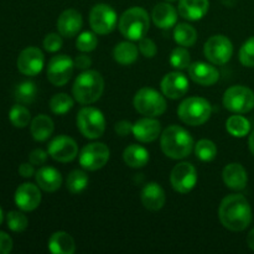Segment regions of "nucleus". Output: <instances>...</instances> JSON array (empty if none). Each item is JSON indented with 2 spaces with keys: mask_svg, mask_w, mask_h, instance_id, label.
Listing matches in <instances>:
<instances>
[{
  "mask_svg": "<svg viewBox=\"0 0 254 254\" xmlns=\"http://www.w3.org/2000/svg\"><path fill=\"white\" fill-rule=\"evenodd\" d=\"M210 1L208 0H180L178 11L181 17L189 21L201 20L208 11Z\"/></svg>",
  "mask_w": 254,
  "mask_h": 254,
  "instance_id": "5701e85b",
  "label": "nucleus"
},
{
  "mask_svg": "<svg viewBox=\"0 0 254 254\" xmlns=\"http://www.w3.org/2000/svg\"><path fill=\"white\" fill-rule=\"evenodd\" d=\"M113 57L119 64L128 66L138 59V47L130 41L119 42L113 50Z\"/></svg>",
  "mask_w": 254,
  "mask_h": 254,
  "instance_id": "c85d7f7f",
  "label": "nucleus"
},
{
  "mask_svg": "<svg viewBox=\"0 0 254 254\" xmlns=\"http://www.w3.org/2000/svg\"><path fill=\"white\" fill-rule=\"evenodd\" d=\"M45 56L37 47H26L17 57V69L25 76H36L42 71Z\"/></svg>",
  "mask_w": 254,
  "mask_h": 254,
  "instance_id": "2eb2a0df",
  "label": "nucleus"
},
{
  "mask_svg": "<svg viewBox=\"0 0 254 254\" xmlns=\"http://www.w3.org/2000/svg\"><path fill=\"white\" fill-rule=\"evenodd\" d=\"M247 245L248 247L251 248V250L254 251V228L252 231H251L250 233H248L247 236Z\"/></svg>",
  "mask_w": 254,
  "mask_h": 254,
  "instance_id": "09e8293b",
  "label": "nucleus"
},
{
  "mask_svg": "<svg viewBox=\"0 0 254 254\" xmlns=\"http://www.w3.org/2000/svg\"><path fill=\"white\" fill-rule=\"evenodd\" d=\"M83 20L81 12L74 9H67L62 12L57 20V30L64 37H74L82 29Z\"/></svg>",
  "mask_w": 254,
  "mask_h": 254,
  "instance_id": "aec40b11",
  "label": "nucleus"
},
{
  "mask_svg": "<svg viewBox=\"0 0 254 254\" xmlns=\"http://www.w3.org/2000/svg\"><path fill=\"white\" fill-rule=\"evenodd\" d=\"M74 69V61L67 55L54 56L47 66V79L54 86H64L71 79Z\"/></svg>",
  "mask_w": 254,
  "mask_h": 254,
  "instance_id": "f8f14e48",
  "label": "nucleus"
},
{
  "mask_svg": "<svg viewBox=\"0 0 254 254\" xmlns=\"http://www.w3.org/2000/svg\"><path fill=\"white\" fill-rule=\"evenodd\" d=\"M212 107L207 99L202 97H190L180 103L178 108L179 118L191 127L201 126L210 119Z\"/></svg>",
  "mask_w": 254,
  "mask_h": 254,
  "instance_id": "39448f33",
  "label": "nucleus"
},
{
  "mask_svg": "<svg viewBox=\"0 0 254 254\" xmlns=\"http://www.w3.org/2000/svg\"><path fill=\"white\" fill-rule=\"evenodd\" d=\"M62 44V35L56 34V32H51V34L46 35L44 39V47L46 51L49 52H57L61 50Z\"/></svg>",
  "mask_w": 254,
  "mask_h": 254,
  "instance_id": "a19ab883",
  "label": "nucleus"
},
{
  "mask_svg": "<svg viewBox=\"0 0 254 254\" xmlns=\"http://www.w3.org/2000/svg\"><path fill=\"white\" fill-rule=\"evenodd\" d=\"M203 54L211 64H225L232 57L233 45L225 35H215L206 41Z\"/></svg>",
  "mask_w": 254,
  "mask_h": 254,
  "instance_id": "9d476101",
  "label": "nucleus"
},
{
  "mask_svg": "<svg viewBox=\"0 0 254 254\" xmlns=\"http://www.w3.org/2000/svg\"><path fill=\"white\" fill-rule=\"evenodd\" d=\"M6 223L12 232H24L29 226V220L20 211H10L6 215Z\"/></svg>",
  "mask_w": 254,
  "mask_h": 254,
  "instance_id": "4c0bfd02",
  "label": "nucleus"
},
{
  "mask_svg": "<svg viewBox=\"0 0 254 254\" xmlns=\"http://www.w3.org/2000/svg\"><path fill=\"white\" fill-rule=\"evenodd\" d=\"M221 223L233 232L245 231L252 222V208L247 198L240 193L226 196L218 208Z\"/></svg>",
  "mask_w": 254,
  "mask_h": 254,
  "instance_id": "f257e3e1",
  "label": "nucleus"
},
{
  "mask_svg": "<svg viewBox=\"0 0 254 254\" xmlns=\"http://www.w3.org/2000/svg\"><path fill=\"white\" fill-rule=\"evenodd\" d=\"M248 145H250L251 153L254 155V130L250 134V139H248Z\"/></svg>",
  "mask_w": 254,
  "mask_h": 254,
  "instance_id": "8fccbe9b",
  "label": "nucleus"
},
{
  "mask_svg": "<svg viewBox=\"0 0 254 254\" xmlns=\"http://www.w3.org/2000/svg\"><path fill=\"white\" fill-rule=\"evenodd\" d=\"M124 163L134 169L144 168L149 163V151L138 144H130L123 153Z\"/></svg>",
  "mask_w": 254,
  "mask_h": 254,
  "instance_id": "cd10ccee",
  "label": "nucleus"
},
{
  "mask_svg": "<svg viewBox=\"0 0 254 254\" xmlns=\"http://www.w3.org/2000/svg\"><path fill=\"white\" fill-rule=\"evenodd\" d=\"M118 27L121 34L129 41H139L148 34L150 19L143 7H130L119 17Z\"/></svg>",
  "mask_w": 254,
  "mask_h": 254,
  "instance_id": "20e7f679",
  "label": "nucleus"
},
{
  "mask_svg": "<svg viewBox=\"0 0 254 254\" xmlns=\"http://www.w3.org/2000/svg\"><path fill=\"white\" fill-rule=\"evenodd\" d=\"M141 203L149 211H159L165 205V191L159 184L149 183L141 190Z\"/></svg>",
  "mask_w": 254,
  "mask_h": 254,
  "instance_id": "412c9836",
  "label": "nucleus"
},
{
  "mask_svg": "<svg viewBox=\"0 0 254 254\" xmlns=\"http://www.w3.org/2000/svg\"><path fill=\"white\" fill-rule=\"evenodd\" d=\"M133 135L140 143H151L161 134V124L154 117H145L133 124Z\"/></svg>",
  "mask_w": 254,
  "mask_h": 254,
  "instance_id": "a211bd4d",
  "label": "nucleus"
},
{
  "mask_svg": "<svg viewBox=\"0 0 254 254\" xmlns=\"http://www.w3.org/2000/svg\"><path fill=\"white\" fill-rule=\"evenodd\" d=\"M133 104L136 112L145 117L155 118V117L163 116L166 111L165 96L150 87H144L139 89L134 97Z\"/></svg>",
  "mask_w": 254,
  "mask_h": 254,
  "instance_id": "423d86ee",
  "label": "nucleus"
},
{
  "mask_svg": "<svg viewBox=\"0 0 254 254\" xmlns=\"http://www.w3.org/2000/svg\"><path fill=\"white\" fill-rule=\"evenodd\" d=\"M117 12L111 5L97 4L89 12V25L92 30L98 35H107L113 31L117 26Z\"/></svg>",
  "mask_w": 254,
  "mask_h": 254,
  "instance_id": "1a4fd4ad",
  "label": "nucleus"
},
{
  "mask_svg": "<svg viewBox=\"0 0 254 254\" xmlns=\"http://www.w3.org/2000/svg\"><path fill=\"white\" fill-rule=\"evenodd\" d=\"M108 146L103 143H91L79 153V165L88 171H96L103 168L109 160Z\"/></svg>",
  "mask_w": 254,
  "mask_h": 254,
  "instance_id": "9b49d317",
  "label": "nucleus"
},
{
  "mask_svg": "<svg viewBox=\"0 0 254 254\" xmlns=\"http://www.w3.org/2000/svg\"><path fill=\"white\" fill-rule=\"evenodd\" d=\"M222 179L227 188L240 191L247 186L248 174L241 164L231 163L226 165L225 169H223Z\"/></svg>",
  "mask_w": 254,
  "mask_h": 254,
  "instance_id": "4be33fe9",
  "label": "nucleus"
},
{
  "mask_svg": "<svg viewBox=\"0 0 254 254\" xmlns=\"http://www.w3.org/2000/svg\"><path fill=\"white\" fill-rule=\"evenodd\" d=\"M37 94V87L34 82L25 81L17 84L14 89V98L21 104H31Z\"/></svg>",
  "mask_w": 254,
  "mask_h": 254,
  "instance_id": "2f4dec72",
  "label": "nucleus"
},
{
  "mask_svg": "<svg viewBox=\"0 0 254 254\" xmlns=\"http://www.w3.org/2000/svg\"><path fill=\"white\" fill-rule=\"evenodd\" d=\"M49 250L54 254H73L76 243L71 235L64 231L52 233L49 240Z\"/></svg>",
  "mask_w": 254,
  "mask_h": 254,
  "instance_id": "a878e982",
  "label": "nucleus"
},
{
  "mask_svg": "<svg viewBox=\"0 0 254 254\" xmlns=\"http://www.w3.org/2000/svg\"><path fill=\"white\" fill-rule=\"evenodd\" d=\"M2 220H4V213H2L1 207H0V225L2 223Z\"/></svg>",
  "mask_w": 254,
  "mask_h": 254,
  "instance_id": "3c124183",
  "label": "nucleus"
},
{
  "mask_svg": "<svg viewBox=\"0 0 254 254\" xmlns=\"http://www.w3.org/2000/svg\"><path fill=\"white\" fill-rule=\"evenodd\" d=\"M104 91V79L99 72L86 69L74 79L72 93L81 104H92L98 101Z\"/></svg>",
  "mask_w": 254,
  "mask_h": 254,
  "instance_id": "7ed1b4c3",
  "label": "nucleus"
},
{
  "mask_svg": "<svg viewBox=\"0 0 254 254\" xmlns=\"http://www.w3.org/2000/svg\"><path fill=\"white\" fill-rule=\"evenodd\" d=\"M174 40L180 46L191 47L197 41V31L189 24H179L174 29Z\"/></svg>",
  "mask_w": 254,
  "mask_h": 254,
  "instance_id": "c756f323",
  "label": "nucleus"
},
{
  "mask_svg": "<svg viewBox=\"0 0 254 254\" xmlns=\"http://www.w3.org/2000/svg\"><path fill=\"white\" fill-rule=\"evenodd\" d=\"M92 64V60L91 57L87 56V55L82 54L79 55V56H77L76 59H74V67H77V68L79 69H88L89 67H91Z\"/></svg>",
  "mask_w": 254,
  "mask_h": 254,
  "instance_id": "49530a36",
  "label": "nucleus"
},
{
  "mask_svg": "<svg viewBox=\"0 0 254 254\" xmlns=\"http://www.w3.org/2000/svg\"><path fill=\"white\" fill-rule=\"evenodd\" d=\"M88 185V175L83 170H73L67 176L66 186L67 190L73 195L81 193Z\"/></svg>",
  "mask_w": 254,
  "mask_h": 254,
  "instance_id": "473e14b6",
  "label": "nucleus"
},
{
  "mask_svg": "<svg viewBox=\"0 0 254 254\" xmlns=\"http://www.w3.org/2000/svg\"><path fill=\"white\" fill-rule=\"evenodd\" d=\"M223 106L236 114H245L254 108V92L246 86H232L223 94Z\"/></svg>",
  "mask_w": 254,
  "mask_h": 254,
  "instance_id": "6e6552de",
  "label": "nucleus"
},
{
  "mask_svg": "<svg viewBox=\"0 0 254 254\" xmlns=\"http://www.w3.org/2000/svg\"><path fill=\"white\" fill-rule=\"evenodd\" d=\"M15 203L17 207L25 212H30L39 207L41 202V192L39 186L31 183L21 184L15 191Z\"/></svg>",
  "mask_w": 254,
  "mask_h": 254,
  "instance_id": "f3484780",
  "label": "nucleus"
},
{
  "mask_svg": "<svg viewBox=\"0 0 254 254\" xmlns=\"http://www.w3.org/2000/svg\"><path fill=\"white\" fill-rule=\"evenodd\" d=\"M96 32L84 31L78 35L76 40V47L81 52H91L96 50L97 45H98V39L96 36Z\"/></svg>",
  "mask_w": 254,
  "mask_h": 254,
  "instance_id": "58836bf2",
  "label": "nucleus"
},
{
  "mask_svg": "<svg viewBox=\"0 0 254 254\" xmlns=\"http://www.w3.org/2000/svg\"><path fill=\"white\" fill-rule=\"evenodd\" d=\"M77 128L87 139H98L106 130V118L99 109L84 107L77 116Z\"/></svg>",
  "mask_w": 254,
  "mask_h": 254,
  "instance_id": "0eeeda50",
  "label": "nucleus"
},
{
  "mask_svg": "<svg viewBox=\"0 0 254 254\" xmlns=\"http://www.w3.org/2000/svg\"><path fill=\"white\" fill-rule=\"evenodd\" d=\"M9 119L15 128H25L29 126L31 121V114L26 107L20 104H15L9 112Z\"/></svg>",
  "mask_w": 254,
  "mask_h": 254,
  "instance_id": "72a5a7b5",
  "label": "nucleus"
},
{
  "mask_svg": "<svg viewBox=\"0 0 254 254\" xmlns=\"http://www.w3.org/2000/svg\"><path fill=\"white\" fill-rule=\"evenodd\" d=\"M114 129H116V133L118 135L126 136L133 131V124L128 121H121L114 126Z\"/></svg>",
  "mask_w": 254,
  "mask_h": 254,
  "instance_id": "a18cd8bd",
  "label": "nucleus"
},
{
  "mask_svg": "<svg viewBox=\"0 0 254 254\" xmlns=\"http://www.w3.org/2000/svg\"><path fill=\"white\" fill-rule=\"evenodd\" d=\"M170 64L178 71L189 68L191 64V56L188 49L184 46L174 49L170 55Z\"/></svg>",
  "mask_w": 254,
  "mask_h": 254,
  "instance_id": "c9c22d12",
  "label": "nucleus"
},
{
  "mask_svg": "<svg viewBox=\"0 0 254 254\" xmlns=\"http://www.w3.org/2000/svg\"><path fill=\"white\" fill-rule=\"evenodd\" d=\"M73 99L66 93H59L55 94L54 97L50 101V108L54 112L55 114H66L67 112L71 111L72 107H73Z\"/></svg>",
  "mask_w": 254,
  "mask_h": 254,
  "instance_id": "e433bc0d",
  "label": "nucleus"
},
{
  "mask_svg": "<svg viewBox=\"0 0 254 254\" xmlns=\"http://www.w3.org/2000/svg\"><path fill=\"white\" fill-rule=\"evenodd\" d=\"M12 250V240L7 233L0 232V254H9Z\"/></svg>",
  "mask_w": 254,
  "mask_h": 254,
  "instance_id": "c03bdc74",
  "label": "nucleus"
},
{
  "mask_svg": "<svg viewBox=\"0 0 254 254\" xmlns=\"http://www.w3.org/2000/svg\"><path fill=\"white\" fill-rule=\"evenodd\" d=\"M47 155H49V153H46V151L42 150V149H35V150H32L31 153H30L29 161L32 165L41 166L46 163Z\"/></svg>",
  "mask_w": 254,
  "mask_h": 254,
  "instance_id": "37998d69",
  "label": "nucleus"
},
{
  "mask_svg": "<svg viewBox=\"0 0 254 254\" xmlns=\"http://www.w3.org/2000/svg\"><path fill=\"white\" fill-rule=\"evenodd\" d=\"M226 129L235 138H243V136L250 134L251 123L243 116L236 114V116H231L227 119V122H226Z\"/></svg>",
  "mask_w": 254,
  "mask_h": 254,
  "instance_id": "7c9ffc66",
  "label": "nucleus"
},
{
  "mask_svg": "<svg viewBox=\"0 0 254 254\" xmlns=\"http://www.w3.org/2000/svg\"><path fill=\"white\" fill-rule=\"evenodd\" d=\"M165 1H168V2H173V1H176V0H165Z\"/></svg>",
  "mask_w": 254,
  "mask_h": 254,
  "instance_id": "603ef678",
  "label": "nucleus"
},
{
  "mask_svg": "<svg viewBox=\"0 0 254 254\" xmlns=\"http://www.w3.org/2000/svg\"><path fill=\"white\" fill-rule=\"evenodd\" d=\"M19 174L22 178H31L35 175V169L31 163H22L19 168Z\"/></svg>",
  "mask_w": 254,
  "mask_h": 254,
  "instance_id": "de8ad7c7",
  "label": "nucleus"
},
{
  "mask_svg": "<svg viewBox=\"0 0 254 254\" xmlns=\"http://www.w3.org/2000/svg\"><path fill=\"white\" fill-rule=\"evenodd\" d=\"M189 76L193 82L201 86H212L220 79V72L213 66V64L207 62H193L189 67Z\"/></svg>",
  "mask_w": 254,
  "mask_h": 254,
  "instance_id": "6ab92c4d",
  "label": "nucleus"
},
{
  "mask_svg": "<svg viewBox=\"0 0 254 254\" xmlns=\"http://www.w3.org/2000/svg\"><path fill=\"white\" fill-rule=\"evenodd\" d=\"M35 179L41 190L55 192L62 185V176L59 170L51 166H42L35 173Z\"/></svg>",
  "mask_w": 254,
  "mask_h": 254,
  "instance_id": "b1692460",
  "label": "nucleus"
},
{
  "mask_svg": "<svg viewBox=\"0 0 254 254\" xmlns=\"http://www.w3.org/2000/svg\"><path fill=\"white\" fill-rule=\"evenodd\" d=\"M171 186L180 193H188L197 183V173L192 164L180 163L173 169L170 175Z\"/></svg>",
  "mask_w": 254,
  "mask_h": 254,
  "instance_id": "ddd939ff",
  "label": "nucleus"
},
{
  "mask_svg": "<svg viewBox=\"0 0 254 254\" xmlns=\"http://www.w3.org/2000/svg\"><path fill=\"white\" fill-rule=\"evenodd\" d=\"M151 17L154 24L160 29H171L178 21V11L168 1L159 2L154 6Z\"/></svg>",
  "mask_w": 254,
  "mask_h": 254,
  "instance_id": "393cba45",
  "label": "nucleus"
},
{
  "mask_svg": "<svg viewBox=\"0 0 254 254\" xmlns=\"http://www.w3.org/2000/svg\"><path fill=\"white\" fill-rule=\"evenodd\" d=\"M195 154L201 161H212L217 155V146L212 140L208 139H201L193 146Z\"/></svg>",
  "mask_w": 254,
  "mask_h": 254,
  "instance_id": "f704fd0d",
  "label": "nucleus"
},
{
  "mask_svg": "<svg viewBox=\"0 0 254 254\" xmlns=\"http://www.w3.org/2000/svg\"><path fill=\"white\" fill-rule=\"evenodd\" d=\"M139 51L146 59H153L156 55V52H158V49H156L155 42L145 36L141 40H139Z\"/></svg>",
  "mask_w": 254,
  "mask_h": 254,
  "instance_id": "79ce46f5",
  "label": "nucleus"
},
{
  "mask_svg": "<svg viewBox=\"0 0 254 254\" xmlns=\"http://www.w3.org/2000/svg\"><path fill=\"white\" fill-rule=\"evenodd\" d=\"M240 61L243 66L254 67V36L250 37L241 47Z\"/></svg>",
  "mask_w": 254,
  "mask_h": 254,
  "instance_id": "ea45409f",
  "label": "nucleus"
},
{
  "mask_svg": "<svg viewBox=\"0 0 254 254\" xmlns=\"http://www.w3.org/2000/svg\"><path fill=\"white\" fill-rule=\"evenodd\" d=\"M54 122L46 114H39L37 117H35L30 126L32 138L36 141L47 140L54 133Z\"/></svg>",
  "mask_w": 254,
  "mask_h": 254,
  "instance_id": "bb28decb",
  "label": "nucleus"
},
{
  "mask_svg": "<svg viewBox=\"0 0 254 254\" xmlns=\"http://www.w3.org/2000/svg\"><path fill=\"white\" fill-rule=\"evenodd\" d=\"M163 153L174 160L185 159L193 150V139L186 129L179 126H170L160 135Z\"/></svg>",
  "mask_w": 254,
  "mask_h": 254,
  "instance_id": "f03ea898",
  "label": "nucleus"
},
{
  "mask_svg": "<svg viewBox=\"0 0 254 254\" xmlns=\"http://www.w3.org/2000/svg\"><path fill=\"white\" fill-rule=\"evenodd\" d=\"M161 92L166 98L180 99L188 93L189 79L184 73L179 71L165 74L160 83Z\"/></svg>",
  "mask_w": 254,
  "mask_h": 254,
  "instance_id": "dca6fc26",
  "label": "nucleus"
},
{
  "mask_svg": "<svg viewBox=\"0 0 254 254\" xmlns=\"http://www.w3.org/2000/svg\"><path fill=\"white\" fill-rule=\"evenodd\" d=\"M47 153L59 163H69L76 159L78 154V146L76 141L69 136L59 135L50 141Z\"/></svg>",
  "mask_w": 254,
  "mask_h": 254,
  "instance_id": "4468645a",
  "label": "nucleus"
}]
</instances>
